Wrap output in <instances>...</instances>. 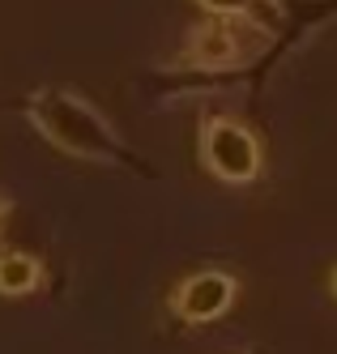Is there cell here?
<instances>
[{
  "label": "cell",
  "mask_w": 337,
  "mask_h": 354,
  "mask_svg": "<svg viewBox=\"0 0 337 354\" xmlns=\"http://www.w3.org/2000/svg\"><path fill=\"white\" fill-rule=\"evenodd\" d=\"M5 222H9V201L0 196V226H5Z\"/></svg>",
  "instance_id": "52a82bcc"
},
{
  "label": "cell",
  "mask_w": 337,
  "mask_h": 354,
  "mask_svg": "<svg viewBox=\"0 0 337 354\" xmlns=\"http://www.w3.org/2000/svg\"><path fill=\"white\" fill-rule=\"evenodd\" d=\"M197 5L210 13V17L244 21V26L261 30L265 39L282 26V0H197Z\"/></svg>",
  "instance_id": "5b68a950"
},
{
  "label": "cell",
  "mask_w": 337,
  "mask_h": 354,
  "mask_svg": "<svg viewBox=\"0 0 337 354\" xmlns=\"http://www.w3.org/2000/svg\"><path fill=\"white\" fill-rule=\"evenodd\" d=\"M26 120H30V129L51 149H60L69 158L98 162V167H120L128 175H141V180H154V175H158L116 133V124L73 86H39V90H30L26 94Z\"/></svg>",
  "instance_id": "6da1fadb"
},
{
  "label": "cell",
  "mask_w": 337,
  "mask_h": 354,
  "mask_svg": "<svg viewBox=\"0 0 337 354\" xmlns=\"http://www.w3.org/2000/svg\"><path fill=\"white\" fill-rule=\"evenodd\" d=\"M265 35L244 26V21H230V17H205L201 26L184 39L175 56V73H197V77H218V73L230 68H244L252 64V43H261Z\"/></svg>",
  "instance_id": "3957f363"
},
{
  "label": "cell",
  "mask_w": 337,
  "mask_h": 354,
  "mask_svg": "<svg viewBox=\"0 0 337 354\" xmlns=\"http://www.w3.org/2000/svg\"><path fill=\"white\" fill-rule=\"evenodd\" d=\"M43 286V261L35 252H21V248H9L0 252V295L5 299H21Z\"/></svg>",
  "instance_id": "8992f818"
},
{
  "label": "cell",
  "mask_w": 337,
  "mask_h": 354,
  "mask_svg": "<svg viewBox=\"0 0 337 354\" xmlns=\"http://www.w3.org/2000/svg\"><path fill=\"white\" fill-rule=\"evenodd\" d=\"M329 295L337 299V265H333V273H329Z\"/></svg>",
  "instance_id": "ba28073f"
},
{
  "label": "cell",
  "mask_w": 337,
  "mask_h": 354,
  "mask_svg": "<svg viewBox=\"0 0 337 354\" xmlns=\"http://www.w3.org/2000/svg\"><path fill=\"white\" fill-rule=\"evenodd\" d=\"M235 354H269V350H261V346H248V350H235Z\"/></svg>",
  "instance_id": "9c48e42d"
},
{
  "label": "cell",
  "mask_w": 337,
  "mask_h": 354,
  "mask_svg": "<svg viewBox=\"0 0 337 354\" xmlns=\"http://www.w3.org/2000/svg\"><path fill=\"white\" fill-rule=\"evenodd\" d=\"M329 5H337V0H325V5H320V9H329ZM333 13H337V9H333Z\"/></svg>",
  "instance_id": "30bf717a"
},
{
  "label": "cell",
  "mask_w": 337,
  "mask_h": 354,
  "mask_svg": "<svg viewBox=\"0 0 337 354\" xmlns=\"http://www.w3.org/2000/svg\"><path fill=\"white\" fill-rule=\"evenodd\" d=\"M239 299V277L226 269H197L188 277H179L167 308L179 324H214L222 320Z\"/></svg>",
  "instance_id": "277c9868"
},
{
  "label": "cell",
  "mask_w": 337,
  "mask_h": 354,
  "mask_svg": "<svg viewBox=\"0 0 337 354\" xmlns=\"http://www.w3.org/2000/svg\"><path fill=\"white\" fill-rule=\"evenodd\" d=\"M197 158L210 180H218L226 188H248L265 171V145L244 120L205 111L197 120Z\"/></svg>",
  "instance_id": "7a4b0ae2"
}]
</instances>
